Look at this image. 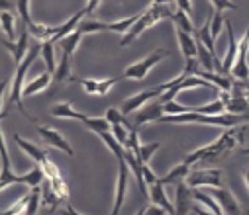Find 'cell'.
<instances>
[{"mask_svg":"<svg viewBox=\"0 0 249 215\" xmlns=\"http://www.w3.org/2000/svg\"><path fill=\"white\" fill-rule=\"evenodd\" d=\"M245 215H249V211H245Z\"/></svg>","mask_w":249,"mask_h":215,"instance_id":"obj_52","label":"cell"},{"mask_svg":"<svg viewBox=\"0 0 249 215\" xmlns=\"http://www.w3.org/2000/svg\"><path fill=\"white\" fill-rule=\"evenodd\" d=\"M14 141L18 143V147L24 151V153H28L36 163H39V165H43L45 161H47V153L43 151V149H39L37 145H34V143H30V141H26V139H22L20 135H14Z\"/></svg>","mask_w":249,"mask_h":215,"instance_id":"obj_15","label":"cell"},{"mask_svg":"<svg viewBox=\"0 0 249 215\" xmlns=\"http://www.w3.org/2000/svg\"><path fill=\"white\" fill-rule=\"evenodd\" d=\"M245 155H249V147H247V149H245Z\"/></svg>","mask_w":249,"mask_h":215,"instance_id":"obj_51","label":"cell"},{"mask_svg":"<svg viewBox=\"0 0 249 215\" xmlns=\"http://www.w3.org/2000/svg\"><path fill=\"white\" fill-rule=\"evenodd\" d=\"M212 198L218 201V205L224 209L226 215H241L239 205H237V201H235V198L231 196L230 190H226V188H216V190H212Z\"/></svg>","mask_w":249,"mask_h":215,"instance_id":"obj_11","label":"cell"},{"mask_svg":"<svg viewBox=\"0 0 249 215\" xmlns=\"http://www.w3.org/2000/svg\"><path fill=\"white\" fill-rule=\"evenodd\" d=\"M143 180H145V184H147V186H153V184L159 180V178L153 174V170L147 166V163H143Z\"/></svg>","mask_w":249,"mask_h":215,"instance_id":"obj_40","label":"cell"},{"mask_svg":"<svg viewBox=\"0 0 249 215\" xmlns=\"http://www.w3.org/2000/svg\"><path fill=\"white\" fill-rule=\"evenodd\" d=\"M16 4H18V14L22 16V22L26 28H30L32 24H36L30 16V0H16Z\"/></svg>","mask_w":249,"mask_h":215,"instance_id":"obj_32","label":"cell"},{"mask_svg":"<svg viewBox=\"0 0 249 215\" xmlns=\"http://www.w3.org/2000/svg\"><path fill=\"white\" fill-rule=\"evenodd\" d=\"M53 41H43L41 43V57L45 61V66H47V73H55L57 70V63H55V53H53Z\"/></svg>","mask_w":249,"mask_h":215,"instance_id":"obj_25","label":"cell"},{"mask_svg":"<svg viewBox=\"0 0 249 215\" xmlns=\"http://www.w3.org/2000/svg\"><path fill=\"white\" fill-rule=\"evenodd\" d=\"M210 26H212V14H208V20H206V24L200 28V32H198V37H196V39H200V41L206 45V49H208L210 53H214V55H216V45H214V37H212Z\"/></svg>","mask_w":249,"mask_h":215,"instance_id":"obj_24","label":"cell"},{"mask_svg":"<svg viewBox=\"0 0 249 215\" xmlns=\"http://www.w3.org/2000/svg\"><path fill=\"white\" fill-rule=\"evenodd\" d=\"M28 37H30V32H28V28L20 33V37H18V41L14 43V41H10L8 37H2V45L12 53V57H14V61L20 65L24 59H26V55L30 53V47L32 45H28Z\"/></svg>","mask_w":249,"mask_h":215,"instance_id":"obj_8","label":"cell"},{"mask_svg":"<svg viewBox=\"0 0 249 215\" xmlns=\"http://www.w3.org/2000/svg\"><path fill=\"white\" fill-rule=\"evenodd\" d=\"M128 180H130V166L126 161H118V186H116V196H114V209L110 215H118L122 209V203L126 199V190H128Z\"/></svg>","mask_w":249,"mask_h":215,"instance_id":"obj_4","label":"cell"},{"mask_svg":"<svg viewBox=\"0 0 249 215\" xmlns=\"http://www.w3.org/2000/svg\"><path fill=\"white\" fill-rule=\"evenodd\" d=\"M145 209H147V205H145V207H142V209H140L136 215H145Z\"/></svg>","mask_w":249,"mask_h":215,"instance_id":"obj_49","label":"cell"},{"mask_svg":"<svg viewBox=\"0 0 249 215\" xmlns=\"http://www.w3.org/2000/svg\"><path fill=\"white\" fill-rule=\"evenodd\" d=\"M247 51H249V28L243 35V39L239 41V51H237V59H235V65L231 68L233 77L241 79V81H247L249 79V65H247Z\"/></svg>","mask_w":249,"mask_h":215,"instance_id":"obj_7","label":"cell"},{"mask_svg":"<svg viewBox=\"0 0 249 215\" xmlns=\"http://www.w3.org/2000/svg\"><path fill=\"white\" fill-rule=\"evenodd\" d=\"M226 30H228V53L222 61V75L230 73L235 65V59H237V51H239V43L235 41V35H233V28H231V22L226 20Z\"/></svg>","mask_w":249,"mask_h":215,"instance_id":"obj_9","label":"cell"},{"mask_svg":"<svg viewBox=\"0 0 249 215\" xmlns=\"http://www.w3.org/2000/svg\"><path fill=\"white\" fill-rule=\"evenodd\" d=\"M171 0H153V4H169Z\"/></svg>","mask_w":249,"mask_h":215,"instance_id":"obj_48","label":"cell"},{"mask_svg":"<svg viewBox=\"0 0 249 215\" xmlns=\"http://www.w3.org/2000/svg\"><path fill=\"white\" fill-rule=\"evenodd\" d=\"M196 77H202V79H206L208 83H212L216 88H220L222 92H230L231 90V81L228 79V75H214V73H208V70H204V68H200L198 73H196Z\"/></svg>","mask_w":249,"mask_h":215,"instance_id":"obj_17","label":"cell"},{"mask_svg":"<svg viewBox=\"0 0 249 215\" xmlns=\"http://www.w3.org/2000/svg\"><path fill=\"white\" fill-rule=\"evenodd\" d=\"M173 14H175V12H171L169 4H151V6H149V8L140 16V20L132 26V30L122 37L120 45H122V47L130 45L134 39H138V35H140L143 30H147L149 26L157 24V22H159V20H163V18H173Z\"/></svg>","mask_w":249,"mask_h":215,"instance_id":"obj_2","label":"cell"},{"mask_svg":"<svg viewBox=\"0 0 249 215\" xmlns=\"http://www.w3.org/2000/svg\"><path fill=\"white\" fill-rule=\"evenodd\" d=\"M163 94H165V92L161 90V86L143 90V92H140V94H136V96H132V98H128L126 102H124V106H122V114H124V116H130V114H134L138 108L142 110L149 100H153V98H157V96H163Z\"/></svg>","mask_w":249,"mask_h":215,"instance_id":"obj_6","label":"cell"},{"mask_svg":"<svg viewBox=\"0 0 249 215\" xmlns=\"http://www.w3.org/2000/svg\"><path fill=\"white\" fill-rule=\"evenodd\" d=\"M145 215H165V209H163L161 205L153 203V205H147V209H145Z\"/></svg>","mask_w":249,"mask_h":215,"instance_id":"obj_41","label":"cell"},{"mask_svg":"<svg viewBox=\"0 0 249 215\" xmlns=\"http://www.w3.org/2000/svg\"><path fill=\"white\" fill-rule=\"evenodd\" d=\"M171 20L175 22V26H177L178 30H184V32L193 33V22H191V18H189V14H186V12L177 10V12L173 14V18H171Z\"/></svg>","mask_w":249,"mask_h":215,"instance_id":"obj_29","label":"cell"},{"mask_svg":"<svg viewBox=\"0 0 249 215\" xmlns=\"http://www.w3.org/2000/svg\"><path fill=\"white\" fill-rule=\"evenodd\" d=\"M55 81L57 83H63V81H71V55H61V61L57 65V70H55Z\"/></svg>","mask_w":249,"mask_h":215,"instance_id":"obj_22","label":"cell"},{"mask_svg":"<svg viewBox=\"0 0 249 215\" xmlns=\"http://www.w3.org/2000/svg\"><path fill=\"white\" fill-rule=\"evenodd\" d=\"M193 213H195V215H216L214 211H206V209H200L198 205H195V207H193Z\"/></svg>","mask_w":249,"mask_h":215,"instance_id":"obj_45","label":"cell"},{"mask_svg":"<svg viewBox=\"0 0 249 215\" xmlns=\"http://www.w3.org/2000/svg\"><path fill=\"white\" fill-rule=\"evenodd\" d=\"M167 55H169V53H167V49H163V47L157 49V51H153V53H151L149 57H145L143 61H138V63L130 65L126 70H124V79H138V81L145 79L149 70H151L159 61H163Z\"/></svg>","mask_w":249,"mask_h":215,"instance_id":"obj_3","label":"cell"},{"mask_svg":"<svg viewBox=\"0 0 249 215\" xmlns=\"http://www.w3.org/2000/svg\"><path fill=\"white\" fill-rule=\"evenodd\" d=\"M51 116L55 117H69V119H79V121H85L87 116L83 112H77L71 104H55L51 108Z\"/></svg>","mask_w":249,"mask_h":215,"instance_id":"obj_18","label":"cell"},{"mask_svg":"<svg viewBox=\"0 0 249 215\" xmlns=\"http://www.w3.org/2000/svg\"><path fill=\"white\" fill-rule=\"evenodd\" d=\"M98 137L104 141V145H106V147L116 155V159H118V161H122L124 157H126V147H124L122 143L114 137V133H112V131H100V133H98Z\"/></svg>","mask_w":249,"mask_h":215,"instance_id":"obj_16","label":"cell"},{"mask_svg":"<svg viewBox=\"0 0 249 215\" xmlns=\"http://www.w3.org/2000/svg\"><path fill=\"white\" fill-rule=\"evenodd\" d=\"M149 199H151L153 203L161 205L169 215H175V205L169 201V198H167L165 188H163V184H161V182H155L153 186H149Z\"/></svg>","mask_w":249,"mask_h":215,"instance_id":"obj_13","label":"cell"},{"mask_svg":"<svg viewBox=\"0 0 249 215\" xmlns=\"http://www.w3.org/2000/svg\"><path fill=\"white\" fill-rule=\"evenodd\" d=\"M2 30H4V35L8 39H14L16 35V30H14V16L10 12H2Z\"/></svg>","mask_w":249,"mask_h":215,"instance_id":"obj_33","label":"cell"},{"mask_svg":"<svg viewBox=\"0 0 249 215\" xmlns=\"http://www.w3.org/2000/svg\"><path fill=\"white\" fill-rule=\"evenodd\" d=\"M106 119H108L112 125H116V123L126 125V117H124V114H122L120 110H116V108H108V112H106Z\"/></svg>","mask_w":249,"mask_h":215,"instance_id":"obj_37","label":"cell"},{"mask_svg":"<svg viewBox=\"0 0 249 215\" xmlns=\"http://www.w3.org/2000/svg\"><path fill=\"white\" fill-rule=\"evenodd\" d=\"M0 6H2V12H8L10 8L14 10H18V4H16V0H14V2H10V0H0Z\"/></svg>","mask_w":249,"mask_h":215,"instance_id":"obj_43","label":"cell"},{"mask_svg":"<svg viewBox=\"0 0 249 215\" xmlns=\"http://www.w3.org/2000/svg\"><path fill=\"white\" fill-rule=\"evenodd\" d=\"M163 114H165V106L163 104L145 106L136 114V125H142V123H147V121H159L163 117Z\"/></svg>","mask_w":249,"mask_h":215,"instance_id":"obj_14","label":"cell"},{"mask_svg":"<svg viewBox=\"0 0 249 215\" xmlns=\"http://www.w3.org/2000/svg\"><path fill=\"white\" fill-rule=\"evenodd\" d=\"M177 39H178V43H180V51H182V55H184V61L196 59V57H198V43H196V39L193 37V33L177 28Z\"/></svg>","mask_w":249,"mask_h":215,"instance_id":"obj_12","label":"cell"},{"mask_svg":"<svg viewBox=\"0 0 249 215\" xmlns=\"http://www.w3.org/2000/svg\"><path fill=\"white\" fill-rule=\"evenodd\" d=\"M157 149H159V143L157 141L155 143H147V145H142V149H140V161L142 163H147Z\"/></svg>","mask_w":249,"mask_h":215,"instance_id":"obj_34","label":"cell"},{"mask_svg":"<svg viewBox=\"0 0 249 215\" xmlns=\"http://www.w3.org/2000/svg\"><path fill=\"white\" fill-rule=\"evenodd\" d=\"M216 8V14H222L224 10H237V4H233L231 0H210Z\"/></svg>","mask_w":249,"mask_h":215,"instance_id":"obj_38","label":"cell"},{"mask_svg":"<svg viewBox=\"0 0 249 215\" xmlns=\"http://www.w3.org/2000/svg\"><path fill=\"white\" fill-rule=\"evenodd\" d=\"M49 83H51V73H43V75L36 77L32 83L26 84V88H24V96L28 98V96H32V94H37V92L45 90V88L49 86Z\"/></svg>","mask_w":249,"mask_h":215,"instance_id":"obj_20","label":"cell"},{"mask_svg":"<svg viewBox=\"0 0 249 215\" xmlns=\"http://www.w3.org/2000/svg\"><path fill=\"white\" fill-rule=\"evenodd\" d=\"M245 90H247V100H249V86H247V88H245Z\"/></svg>","mask_w":249,"mask_h":215,"instance_id":"obj_50","label":"cell"},{"mask_svg":"<svg viewBox=\"0 0 249 215\" xmlns=\"http://www.w3.org/2000/svg\"><path fill=\"white\" fill-rule=\"evenodd\" d=\"M165 106V114L167 116H178V114H184V112H193V108H189V106H178L175 100L173 102H167V104H163Z\"/></svg>","mask_w":249,"mask_h":215,"instance_id":"obj_35","label":"cell"},{"mask_svg":"<svg viewBox=\"0 0 249 215\" xmlns=\"http://www.w3.org/2000/svg\"><path fill=\"white\" fill-rule=\"evenodd\" d=\"M193 112H198V114H202V116H222V114H226L228 110H226V104H224V100H214V102H210V104H206V106H200V108H193Z\"/></svg>","mask_w":249,"mask_h":215,"instance_id":"obj_26","label":"cell"},{"mask_svg":"<svg viewBox=\"0 0 249 215\" xmlns=\"http://www.w3.org/2000/svg\"><path fill=\"white\" fill-rule=\"evenodd\" d=\"M81 39H83V33H81L79 28H77L73 33H69L67 37H63V39L59 41V47H61V51H63L65 55H71V57H73V53H75V49L79 47Z\"/></svg>","mask_w":249,"mask_h":215,"instance_id":"obj_21","label":"cell"},{"mask_svg":"<svg viewBox=\"0 0 249 215\" xmlns=\"http://www.w3.org/2000/svg\"><path fill=\"white\" fill-rule=\"evenodd\" d=\"M224 24H226V20L222 18V14H214V18H212V26H210V32H212V37H214V39L220 35Z\"/></svg>","mask_w":249,"mask_h":215,"instance_id":"obj_39","label":"cell"},{"mask_svg":"<svg viewBox=\"0 0 249 215\" xmlns=\"http://www.w3.org/2000/svg\"><path fill=\"white\" fill-rule=\"evenodd\" d=\"M28 201H30V192L22 196V199H18L10 209H4L2 215H26V209H28Z\"/></svg>","mask_w":249,"mask_h":215,"instance_id":"obj_30","label":"cell"},{"mask_svg":"<svg viewBox=\"0 0 249 215\" xmlns=\"http://www.w3.org/2000/svg\"><path fill=\"white\" fill-rule=\"evenodd\" d=\"M37 133L41 135V139L45 141V143H49L51 147H55V149H59V151H63L67 157H75V151H73V147L69 145V141L61 135L57 129H53V127H45V125H37Z\"/></svg>","mask_w":249,"mask_h":215,"instance_id":"obj_5","label":"cell"},{"mask_svg":"<svg viewBox=\"0 0 249 215\" xmlns=\"http://www.w3.org/2000/svg\"><path fill=\"white\" fill-rule=\"evenodd\" d=\"M98 4H100V0H89V4H87V8H85V12H87V14H92V12L98 8Z\"/></svg>","mask_w":249,"mask_h":215,"instance_id":"obj_44","label":"cell"},{"mask_svg":"<svg viewBox=\"0 0 249 215\" xmlns=\"http://www.w3.org/2000/svg\"><path fill=\"white\" fill-rule=\"evenodd\" d=\"M41 55V43H37V45H32L30 47V53L26 55V59L16 66V73H14V79H12V92H10V96H8V100L2 104V117H6L8 116V104H16L18 106V110H20V114L24 116V117H28V119H32V121H36L28 112H26V108H24V88H26V75H28V68L32 66V63L37 59Z\"/></svg>","mask_w":249,"mask_h":215,"instance_id":"obj_1","label":"cell"},{"mask_svg":"<svg viewBox=\"0 0 249 215\" xmlns=\"http://www.w3.org/2000/svg\"><path fill=\"white\" fill-rule=\"evenodd\" d=\"M189 168H191V165H186V163L177 165V166H175L167 176L159 178L157 182H161L163 186H165V184H178V182H182L186 176H189Z\"/></svg>","mask_w":249,"mask_h":215,"instance_id":"obj_19","label":"cell"},{"mask_svg":"<svg viewBox=\"0 0 249 215\" xmlns=\"http://www.w3.org/2000/svg\"><path fill=\"white\" fill-rule=\"evenodd\" d=\"M186 199H189V188L182 182L177 184V198H175V215L186 213Z\"/></svg>","mask_w":249,"mask_h":215,"instance_id":"obj_23","label":"cell"},{"mask_svg":"<svg viewBox=\"0 0 249 215\" xmlns=\"http://www.w3.org/2000/svg\"><path fill=\"white\" fill-rule=\"evenodd\" d=\"M177 4H178V10H182V12H186V14H191V10H193L191 0H177Z\"/></svg>","mask_w":249,"mask_h":215,"instance_id":"obj_42","label":"cell"},{"mask_svg":"<svg viewBox=\"0 0 249 215\" xmlns=\"http://www.w3.org/2000/svg\"><path fill=\"white\" fill-rule=\"evenodd\" d=\"M222 180V172L220 170H195L193 174H189V184L191 188H198V186H220Z\"/></svg>","mask_w":249,"mask_h":215,"instance_id":"obj_10","label":"cell"},{"mask_svg":"<svg viewBox=\"0 0 249 215\" xmlns=\"http://www.w3.org/2000/svg\"><path fill=\"white\" fill-rule=\"evenodd\" d=\"M63 215H83V213H79V211H75V209H73V207L69 205V207L65 209V213H63Z\"/></svg>","mask_w":249,"mask_h":215,"instance_id":"obj_46","label":"cell"},{"mask_svg":"<svg viewBox=\"0 0 249 215\" xmlns=\"http://www.w3.org/2000/svg\"><path fill=\"white\" fill-rule=\"evenodd\" d=\"M243 178H245V184H247V188H249V168L243 172Z\"/></svg>","mask_w":249,"mask_h":215,"instance_id":"obj_47","label":"cell"},{"mask_svg":"<svg viewBox=\"0 0 249 215\" xmlns=\"http://www.w3.org/2000/svg\"><path fill=\"white\" fill-rule=\"evenodd\" d=\"M112 133H114V137L122 143L124 147L128 145V139H130V131H126L124 129V125L122 123H116V125H112Z\"/></svg>","mask_w":249,"mask_h":215,"instance_id":"obj_36","label":"cell"},{"mask_svg":"<svg viewBox=\"0 0 249 215\" xmlns=\"http://www.w3.org/2000/svg\"><path fill=\"white\" fill-rule=\"evenodd\" d=\"M39 201H41V188H32L30 190V201H28V209H26V215H36L37 213V207H39Z\"/></svg>","mask_w":249,"mask_h":215,"instance_id":"obj_31","label":"cell"},{"mask_svg":"<svg viewBox=\"0 0 249 215\" xmlns=\"http://www.w3.org/2000/svg\"><path fill=\"white\" fill-rule=\"evenodd\" d=\"M43 178H45V172L41 170V166H36L28 174L20 176V184H28L30 188H37V186H41Z\"/></svg>","mask_w":249,"mask_h":215,"instance_id":"obj_27","label":"cell"},{"mask_svg":"<svg viewBox=\"0 0 249 215\" xmlns=\"http://www.w3.org/2000/svg\"><path fill=\"white\" fill-rule=\"evenodd\" d=\"M83 123H85L89 129L96 131V133H100V131H112V123H110L106 117H87Z\"/></svg>","mask_w":249,"mask_h":215,"instance_id":"obj_28","label":"cell"}]
</instances>
